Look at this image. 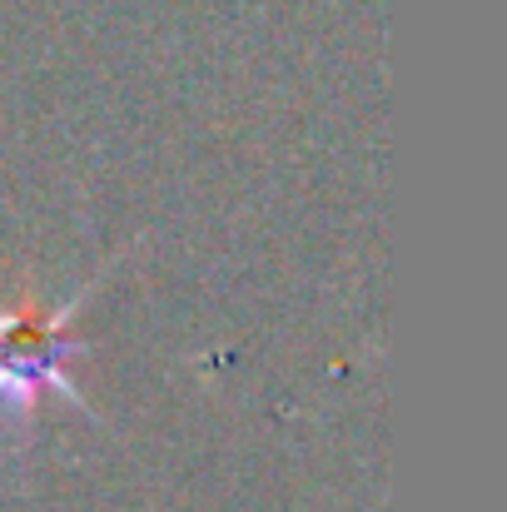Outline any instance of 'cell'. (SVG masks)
Returning <instances> with one entry per match:
<instances>
[{"instance_id": "cell-1", "label": "cell", "mask_w": 507, "mask_h": 512, "mask_svg": "<svg viewBox=\"0 0 507 512\" xmlns=\"http://www.w3.org/2000/svg\"><path fill=\"white\" fill-rule=\"evenodd\" d=\"M80 294L60 309H40L30 299L15 314L0 309V408L5 413L25 418L40 393H60V398L80 403V393L70 383V358L80 353V343L65 334L70 314L80 309Z\"/></svg>"}]
</instances>
